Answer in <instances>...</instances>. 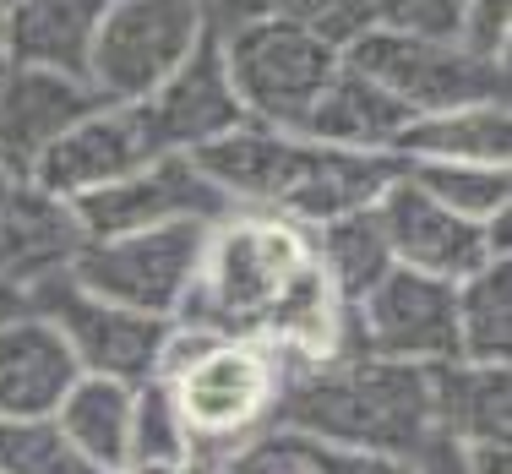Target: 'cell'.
Instances as JSON below:
<instances>
[{
	"mask_svg": "<svg viewBox=\"0 0 512 474\" xmlns=\"http://www.w3.org/2000/svg\"><path fill=\"white\" fill-rule=\"evenodd\" d=\"M191 158L229 197L235 213L284 218L295 229H316L327 218L371 208L404 169V158L393 153L322 148V142L300 137V131H273V126H256V120L207 142Z\"/></svg>",
	"mask_w": 512,
	"mask_h": 474,
	"instance_id": "obj_1",
	"label": "cell"
},
{
	"mask_svg": "<svg viewBox=\"0 0 512 474\" xmlns=\"http://www.w3.org/2000/svg\"><path fill=\"white\" fill-rule=\"evenodd\" d=\"M273 431L300 442L414 458L436 431L431 366H398L360 349H344L316 366H278Z\"/></svg>",
	"mask_w": 512,
	"mask_h": 474,
	"instance_id": "obj_2",
	"label": "cell"
},
{
	"mask_svg": "<svg viewBox=\"0 0 512 474\" xmlns=\"http://www.w3.org/2000/svg\"><path fill=\"white\" fill-rule=\"evenodd\" d=\"M158 382L169 387L191 442H197V464H218L273 431L278 360L256 338H213L175 322Z\"/></svg>",
	"mask_w": 512,
	"mask_h": 474,
	"instance_id": "obj_3",
	"label": "cell"
},
{
	"mask_svg": "<svg viewBox=\"0 0 512 474\" xmlns=\"http://www.w3.org/2000/svg\"><path fill=\"white\" fill-rule=\"evenodd\" d=\"M311 262L306 229L262 213H229L207 229L202 267L175 322L213 338H262L289 278Z\"/></svg>",
	"mask_w": 512,
	"mask_h": 474,
	"instance_id": "obj_4",
	"label": "cell"
},
{
	"mask_svg": "<svg viewBox=\"0 0 512 474\" xmlns=\"http://www.w3.org/2000/svg\"><path fill=\"white\" fill-rule=\"evenodd\" d=\"M213 39H218L224 77L240 99V115L273 131H295L306 120V109L316 104V93L344 66L338 44H327L322 33L284 17H256L229 33H213Z\"/></svg>",
	"mask_w": 512,
	"mask_h": 474,
	"instance_id": "obj_5",
	"label": "cell"
},
{
	"mask_svg": "<svg viewBox=\"0 0 512 474\" xmlns=\"http://www.w3.org/2000/svg\"><path fill=\"white\" fill-rule=\"evenodd\" d=\"M344 66H355L387 99H398L409 109V120L436 115V109H458V104L507 99V66L469 55L453 39H425V33L393 28L382 17L344 44Z\"/></svg>",
	"mask_w": 512,
	"mask_h": 474,
	"instance_id": "obj_6",
	"label": "cell"
},
{
	"mask_svg": "<svg viewBox=\"0 0 512 474\" xmlns=\"http://www.w3.org/2000/svg\"><path fill=\"white\" fill-rule=\"evenodd\" d=\"M207 39L202 0H109L88 50V88L99 104H142Z\"/></svg>",
	"mask_w": 512,
	"mask_h": 474,
	"instance_id": "obj_7",
	"label": "cell"
},
{
	"mask_svg": "<svg viewBox=\"0 0 512 474\" xmlns=\"http://www.w3.org/2000/svg\"><path fill=\"white\" fill-rule=\"evenodd\" d=\"M202 246H207V224H164V229H137V235H109V240H88L71 257L66 278L99 300H120L131 311L175 322L191 284H197Z\"/></svg>",
	"mask_w": 512,
	"mask_h": 474,
	"instance_id": "obj_8",
	"label": "cell"
},
{
	"mask_svg": "<svg viewBox=\"0 0 512 474\" xmlns=\"http://www.w3.org/2000/svg\"><path fill=\"white\" fill-rule=\"evenodd\" d=\"M28 311H39L44 322L60 327L82 376H104V382H126V387L153 382L158 366H164L169 338H175V322L131 311L120 300H99L82 284H71L66 273L28 289Z\"/></svg>",
	"mask_w": 512,
	"mask_h": 474,
	"instance_id": "obj_9",
	"label": "cell"
},
{
	"mask_svg": "<svg viewBox=\"0 0 512 474\" xmlns=\"http://www.w3.org/2000/svg\"><path fill=\"white\" fill-rule=\"evenodd\" d=\"M349 333L360 355L398 360V366H447L458 360L453 284L393 267L349 306Z\"/></svg>",
	"mask_w": 512,
	"mask_h": 474,
	"instance_id": "obj_10",
	"label": "cell"
},
{
	"mask_svg": "<svg viewBox=\"0 0 512 474\" xmlns=\"http://www.w3.org/2000/svg\"><path fill=\"white\" fill-rule=\"evenodd\" d=\"M82 235L109 240V235H137V229H164V224H224L229 197L197 169L191 153H164L153 164L131 169L126 180L93 191V197L71 202Z\"/></svg>",
	"mask_w": 512,
	"mask_h": 474,
	"instance_id": "obj_11",
	"label": "cell"
},
{
	"mask_svg": "<svg viewBox=\"0 0 512 474\" xmlns=\"http://www.w3.org/2000/svg\"><path fill=\"white\" fill-rule=\"evenodd\" d=\"M153 158H164V153H158L137 104H93L77 126H66L44 148V158L33 164L28 180H39L60 202H82L93 191L126 180L131 169L153 164Z\"/></svg>",
	"mask_w": 512,
	"mask_h": 474,
	"instance_id": "obj_12",
	"label": "cell"
},
{
	"mask_svg": "<svg viewBox=\"0 0 512 474\" xmlns=\"http://www.w3.org/2000/svg\"><path fill=\"white\" fill-rule=\"evenodd\" d=\"M376 218H382L393 267H409V273L442 278V284H463V278L480 273L485 262H502L491 251V229L436 208L404 169H398V180L376 197Z\"/></svg>",
	"mask_w": 512,
	"mask_h": 474,
	"instance_id": "obj_13",
	"label": "cell"
},
{
	"mask_svg": "<svg viewBox=\"0 0 512 474\" xmlns=\"http://www.w3.org/2000/svg\"><path fill=\"white\" fill-rule=\"evenodd\" d=\"M142 120H148L158 153H202L207 142L229 137L235 126H246L240 115V99L224 77V60H218V39L207 33L197 44V55L175 71L158 93L137 104Z\"/></svg>",
	"mask_w": 512,
	"mask_h": 474,
	"instance_id": "obj_14",
	"label": "cell"
},
{
	"mask_svg": "<svg viewBox=\"0 0 512 474\" xmlns=\"http://www.w3.org/2000/svg\"><path fill=\"white\" fill-rule=\"evenodd\" d=\"M99 104V93L77 77L60 71H33L11 66L0 77V169L11 175H33V164L66 126H77L88 109Z\"/></svg>",
	"mask_w": 512,
	"mask_h": 474,
	"instance_id": "obj_15",
	"label": "cell"
},
{
	"mask_svg": "<svg viewBox=\"0 0 512 474\" xmlns=\"http://www.w3.org/2000/svg\"><path fill=\"white\" fill-rule=\"evenodd\" d=\"M77 382L82 366L55 322L39 311L0 322V420H50Z\"/></svg>",
	"mask_w": 512,
	"mask_h": 474,
	"instance_id": "obj_16",
	"label": "cell"
},
{
	"mask_svg": "<svg viewBox=\"0 0 512 474\" xmlns=\"http://www.w3.org/2000/svg\"><path fill=\"white\" fill-rule=\"evenodd\" d=\"M82 246H88V235H82L71 202L50 197L28 175L11 180L6 197H0V267L22 289H39L44 278L66 273Z\"/></svg>",
	"mask_w": 512,
	"mask_h": 474,
	"instance_id": "obj_17",
	"label": "cell"
},
{
	"mask_svg": "<svg viewBox=\"0 0 512 474\" xmlns=\"http://www.w3.org/2000/svg\"><path fill=\"white\" fill-rule=\"evenodd\" d=\"M409 126V109L398 99H387L376 82H365L355 66H338L333 82L316 93V104L300 120V137L322 142V148H344V153H393L398 137Z\"/></svg>",
	"mask_w": 512,
	"mask_h": 474,
	"instance_id": "obj_18",
	"label": "cell"
},
{
	"mask_svg": "<svg viewBox=\"0 0 512 474\" xmlns=\"http://www.w3.org/2000/svg\"><path fill=\"white\" fill-rule=\"evenodd\" d=\"M109 0H11L6 6V50L11 66L60 71L88 82V50Z\"/></svg>",
	"mask_w": 512,
	"mask_h": 474,
	"instance_id": "obj_19",
	"label": "cell"
},
{
	"mask_svg": "<svg viewBox=\"0 0 512 474\" xmlns=\"http://www.w3.org/2000/svg\"><path fill=\"white\" fill-rule=\"evenodd\" d=\"M393 158L404 164H496L512 169V104H458L436 115H414Z\"/></svg>",
	"mask_w": 512,
	"mask_h": 474,
	"instance_id": "obj_20",
	"label": "cell"
},
{
	"mask_svg": "<svg viewBox=\"0 0 512 474\" xmlns=\"http://www.w3.org/2000/svg\"><path fill=\"white\" fill-rule=\"evenodd\" d=\"M431 415L436 431L453 436L458 447L512 442V371L469 360L431 366Z\"/></svg>",
	"mask_w": 512,
	"mask_h": 474,
	"instance_id": "obj_21",
	"label": "cell"
},
{
	"mask_svg": "<svg viewBox=\"0 0 512 474\" xmlns=\"http://www.w3.org/2000/svg\"><path fill=\"white\" fill-rule=\"evenodd\" d=\"M131 409H137V387L104 382V376H82L55 409V425L66 442L104 474H126L131 458Z\"/></svg>",
	"mask_w": 512,
	"mask_h": 474,
	"instance_id": "obj_22",
	"label": "cell"
},
{
	"mask_svg": "<svg viewBox=\"0 0 512 474\" xmlns=\"http://www.w3.org/2000/svg\"><path fill=\"white\" fill-rule=\"evenodd\" d=\"M306 246H311L316 267L327 273V284L338 289V300H344V306H355L376 278L393 273V251H387L376 202H371V208H360V213L327 218V224L306 229Z\"/></svg>",
	"mask_w": 512,
	"mask_h": 474,
	"instance_id": "obj_23",
	"label": "cell"
},
{
	"mask_svg": "<svg viewBox=\"0 0 512 474\" xmlns=\"http://www.w3.org/2000/svg\"><path fill=\"white\" fill-rule=\"evenodd\" d=\"M458 360L469 366H507L512 360V262H485L453 284Z\"/></svg>",
	"mask_w": 512,
	"mask_h": 474,
	"instance_id": "obj_24",
	"label": "cell"
},
{
	"mask_svg": "<svg viewBox=\"0 0 512 474\" xmlns=\"http://www.w3.org/2000/svg\"><path fill=\"white\" fill-rule=\"evenodd\" d=\"M202 17H207V33H229L256 17H284L344 50L360 28H371L382 17V0H202Z\"/></svg>",
	"mask_w": 512,
	"mask_h": 474,
	"instance_id": "obj_25",
	"label": "cell"
},
{
	"mask_svg": "<svg viewBox=\"0 0 512 474\" xmlns=\"http://www.w3.org/2000/svg\"><path fill=\"white\" fill-rule=\"evenodd\" d=\"M404 175L436 208L469 218V224H491L512 213V169L496 164H404Z\"/></svg>",
	"mask_w": 512,
	"mask_h": 474,
	"instance_id": "obj_26",
	"label": "cell"
},
{
	"mask_svg": "<svg viewBox=\"0 0 512 474\" xmlns=\"http://www.w3.org/2000/svg\"><path fill=\"white\" fill-rule=\"evenodd\" d=\"M0 474H104L50 420H0Z\"/></svg>",
	"mask_w": 512,
	"mask_h": 474,
	"instance_id": "obj_27",
	"label": "cell"
},
{
	"mask_svg": "<svg viewBox=\"0 0 512 474\" xmlns=\"http://www.w3.org/2000/svg\"><path fill=\"white\" fill-rule=\"evenodd\" d=\"M507 39H512V0H463L458 44L469 55L507 66Z\"/></svg>",
	"mask_w": 512,
	"mask_h": 474,
	"instance_id": "obj_28",
	"label": "cell"
},
{
	"mask_svg": "<svg viewBox=\"0 0 512 474\" xmlns=\"http://www.w3.org/2000/svg\"><path fill=\"white\" fill-rule=\"evenodd\" d=\"M213 469L218 474H311L306 453L295 447V436H278V431H267L256 442H246L240 453L218 458Z\"/></svg>",
	"mask_w": 512,
	"mask_h": 474,
	"instance_id": "obj_29",
	"label": "cell"
},
{
	"mask_svg": "<svg viewBox=\"0 0 512 474\" xmlns=\"http://www.w3.org/2000/svg\"><path fill=\"white\" fill-rule=\"evenodd\" d=\"M382 22L425 33V39H453L458 44L463 0H382Z\"/></svg>",
	"mask_w": 512,
	"mask_h": 474,
	"instance_id": "obj_30",
	"label": "cell"
},
{
	"mask_svg": "<svg viewBox=\"0 0 512 474\" xmlns=\"http://www.w3.org/2000/svg\"><path fill=\"white\" fill-rule=\"evenodd\" d=\"M295 447L306 453L311 474H414L409 458H393V453H365V447H327V442H300Z\"/></svg>",
	"mask_w": 512,
	"mask_h": 474,
	"instance_id": "obj_31",
	"label": "cell"
},
{
	"mask_svg": "<svg viewBox=\"0 0 512 474\" xmlns=\"http://www.w3.org/2000/svg\"><path fill=\"white\" fill-rule=\"evenodd\" d=\"M469 474H512V442H491V447H463Z\"/></svg>",
	"mask_w": 512,
	"mask_h": 474,
	"instance_id": "obj_32",
	"label": "cell"
},
{
	"mask_svg": "<svg viewBox=\"0 0 512 474\" xmlns=\"http://www.w3.org/2000/svg\"><path fill=\"white\" fill-rule=\"evenodd\" d=\"M22 311H28V289L0 267V322H11V316H22Z\"/></svg>",
	"mask_w": 512,
	"mask_h": 474,
	"instance_id": "obj_33",
	"label": "cell"
},
{
	"mask_svg": "<svg viewBox=\"0 0 512 474\" xmlns=\"http://www.w3.org/2000/svg\"><path fill=\"white\" fill-rule=\"evenodd\" d=\"M11 71V50H6V11H0V77Z\"/></svg>",
	"mask_w": 512,
	"mask_h": 474,
	"instance_id": "obj_34",
	"label": "cell"
},
{
	"mask_svg": "<svg viewBox=\"0 0 512 474\" xmlns=\"http://www.w3.org/2000/svg\"><path fill=\"white\" fill-rule=\"evenodd\" d=\"M11 180H17V175H11V169H0V197H6V186H11Z\"/></svg>",
	"mask_w": 512,
	"mask_h": 474,
	"instance_id": "obj_35",
	"label": "cell"
},
{
	"mask_svg": "<svg viewBox=\"0 0 512 474\" xmlns=\"http://www.w3.org/2000/svg\"><path fill=\"white\" fill-rule=\"evenodd\" d=\"M6 6H11V0H0V11H6Z\"/></svg>",
	"mask_w": 512,
	"mask_h": 474,
	"instance_id": "obj_36",
	"label": "cell"
}]
</instances>
